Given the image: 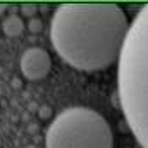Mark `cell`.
<instances>
[{"label":"cell","instance_id":"1","mask_svg":"<svg viewBox=\"0 0 148 148\" xmlns=\"http://www.w3.org/2000/svg\"><path fill=\"white\" fill-rule=\"evenodd\" d=\"M129 28L117 3H62L52 17L50 40L62 60L74 69L93 73L121 59Z\"/></svg>","mask_w":148,"mask_h":148},{"label":"cell","instance_id":"2","mask_svg":"<svg viewBox=\"0 0 148 148\" xmlns=\"http://www.w3.org/2000/svg\"><path fill=\"white\" fill-rule=\"evenodd\" d=\"M117 98L134 138L148 148V3L133 19L119 59Z\"/></svg>","mask_w":148,"mask_h":148},{"label":"cell","instance_id":"7","mask_svg":"<svg viewBox=\"0 0 148 148\" xmlns=\"http://www.w3.org/2000/svg\"><path fill=\"white\" fill-rule=\"evenodd\" d=\"M28 29L36 35V33H40V31L43 29V23H41L38 17H33V19H29V23H28Z\"/></svg>","mask_w":148,"mask_h":148},{"label":"cell","instance_id":"8","mask_svg":"<svg viewBox=\"0 0 148 148\" xmlns=\"http://www.w3.org/2000/svg\"><path fill=\"white\" fill-rule=\"evenodd\" d=\"M7 10V3H3V2H0V14H3Z\"/></svg>","mask_w":148,"mask_h":148},{"label":"cell","instance_id":"3","mask_svg":"<svg viewBox=\"0 0 148 148\" xmlns=\"http://www.w3.org/2000/svg\"><path fill=\"white\" fill-rule=\"evenodd\" d=\"M47 148H114L112 127L105 117L88 107H69L48 126Z\"/></svg>","mask_w":148,"mask_h":148},{"label":"cell","instance_id":"5","mask_svg":"<svg viewBox=\"0 0 148 148\" xmlns=\"http://www.w3.org/2000/svg\"><path fill=\"white\" fill-rule=\"evenodd\" d=\"M2 31L10 38L19 36V35L24 31V23H23V19H21L17 14H10V16H7V17L3 19V23H2Z\"/></svg>","mask_w":148,"mask_h":148},{"label":"cell","instance_id":"6","mask_svg":"<svg viewBox=\"0 0 148 148\" xmlns=\"http://www.w3.org/2000/svg\"><path fill=\"white\" fill-rule=\"evenodd\" d=\"M36 10H38L36 3H21V12H23L26 17H29V19H33V17H35Z\"/></svg>","mask_w":148,"mask_h":148},{"label":"cell","instance_id":"4","mask_svg":"<svg viewBox=\"0 0 148 148\" xmlns=\"http://www.w3.org/2000/svg\"><path fill=\"white\" fill-rule=\"evenodd\" d=\"M23 74L31 79V81H40L43 79L52 69V59L47 50L40 47H31L23 52L21 60H19Z\"/></svg>","mask_w":148,"mask_h":148}]
</instances>
